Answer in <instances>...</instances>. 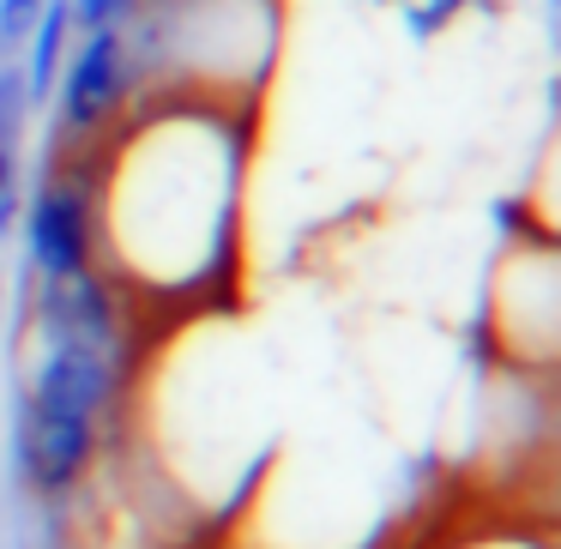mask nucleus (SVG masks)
Masks as SVG:
<instances>
[{
    "mask_svg": "<svg viewBox=\"0 0 561 549\" xmlns=\"http://www.w3.org/2000/svg\"><path fill=\"white\" fill-rule=\"evenodd\" d=\"M115 363H122V344H67V339H43L37 375H31L25 399L43 404V411L91 416V423H98L103 404H110V392H115Z\"/></svg>",
    "mask_w": 561,
    "mask_h": 549,
    "instance_id": "nucleus-1",
    "label": "nucleus"
},
{
    "mask_svg": "<svg viewBox=\"0 0 561 549\" xmlns=\"http://www.w3.org/2000/svg\"><path fill=\"white\" fill-rule=\"evenodd\" d=\"M127 73H134V43H127V31L122 25L85 31V43L73 49V61L61 73V127L67 134H91L122 103Z\"/></svg>",
    "mask_w": 561,
    "mask_h": 549,
    "instance_id": "nucleus-2",
    "label": "nucleus"
},
{
    "mask_svg": "<svg viewBox=\"0 0 561 549\" xmlns=\"http://www.w3.org/2000/svg\"><path fill=\"white\" fill-rule=\"evenodd\" d=\"M91 447H98V423L91 416H61L43 404H19V471L37 483L43 495H61L85 477Z\"/></svg>",
    "mask_w": 561,
    "mask_h": 549,
    "instance_id": "nucleus-3",
    "label": "nucleus"
},
{
    "mask_svg": "<svg viewBox=\"0 0 561 549\" xmlns=\"http://www.w3.org/2000/svg\"><path fill=\"white\" fill-rule=\"evenodd\" d=\"M25 242L43 278L91 272V199L73 175L43 182V194L31 199V218H25Z\"/></svg>",
    "mask_w": 561,
    "mask_h": 549,
    "instance_id": "nucleus-4",
    "label": "nucleus"
},
{
    "mask_svg": "<svg viewBox=\"0 0 561 549\" xmlns=\"http://www.w3.org/2000/svg\"><path fill=\"white\" fill-rule=\"evenodd\" d=\"M67 37H73V13H67V0H43V13L31 19L25 43H31V61L19 67L31 85V98H43V91L61 79V55H67Z\"/></svg>",
    "mask_w": 561,
    "mask_h": 549,
    "instance_id": "nucleus-5",
    "label": "nucleus"
},
{
    "mask_svg": "<svg viewBox=\"0 0 561 549\" xmlns=\"http://www.w3.org/2000/svg\"><path fill=\"white\" fill-rule=\"evenodd\" d=\"M31 85H25V73L19 67H0V146H13L19 139V127L31 122Z\"/></svg>",
    "mask_w": 561,
    "mask_h": 549,
    "instance_id": "nucleus-6",
    "label": "nucleus"
},
{
    "mask_svg": "<svg viewBox=\"0 0 561 549\" xmlns=\"http://www.w3.org/2000/svg\"><path fill=\"white\" fill-rule=\"evenodd\" d=\"M67 13L79 19V31H110L139 13V0H67Z\"/></svg>",
    "mask_w": 561,
    "mask_h": 549,
    "instance_id": "nucleus-7",
    "label": "nucleus"
},
{
    "mask_svg": "<svg viewBox=\"0 0 561 549\" xmlns=\"http://www.w3.org/2000/svg\"><path fill=\"white\" fill-rule=\"evenodd\" d=\"M37 13H43V0H0V43H25Z\"/></svg>",
    "mask_w": 561,
    "mask_h": 549,
    "instance_id": "nucleus-8",
    "label": "nucleus"
},
{
    "mask_svg": "<svg viewBox=\"0 0 561 549\" xmlns=\"http://www.w3.org/2000/svg\"><path fill=\"white\" fill-rule=\"evenodd\" d=\"M7 187H13V151L0 146V194H7Z\"/></svg>",
    "mask_w": 561,
    "mask_h": 549,
    "instance_id": "nucleus-9",
    "label": "nucleus"
}]
</instances>
